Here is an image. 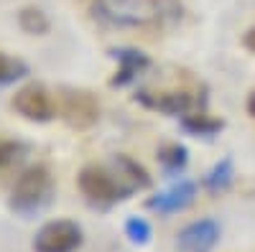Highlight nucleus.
Masks as SVG:
<instances>
[{
	"label": "nucleus",
	"mask_w": 255,
	"mask_h": 252,
	"mask_svg": "<svg viewBox=\"0 0 255 252\" xmlns=\"http://www.w3.org/2000/svg\"><path fill=\"white\" fill-rule=\"evenodd\" d=\"M77 183L84 201L92 209L105 212V209L115 206L118 201L128 199L130 194L140 191V188H148L151 186V176L133 158L115 156L105 166H97V163L84 166L77 176Z\"/></svg>",
	"instance_id": "nucleus-1"
},
{
	"label": "nucleus",
	"mask_w": 255,
	"mask_h": 252,
	"mask_svg": "<svg viewBox=\"0 0 255 252\" xmlns=\"http://www.w3.org/2000/svg\"><path fill=\"white\" fill-rule=\"evenodd\" d=\"M95 18L120 28H138L161 23L166 15H174V0H95Z\"/></svg>",
	"instance_id": "nucleus-2"
},
{
	"label": "nucleus",
	"mask_w": 255,
	"mask_h": 252,
	"mask_svg": "<svg viewBox=\"0 0 255 252\" xmlns=\"http://www.w3.org/2000/svg\"><path fill=\"white\" fill-rule=\"evenodd\" d=\"M54 196V178L46 166H31L18 176L13 191H10V212L23 219H33L51 204Z\"/></svg>",
	"instance_id": "nucleus-3"
},
{
	"label": "nucleus",
	"mask_w": 255,
	"mask_h": 252,
	"mask_svg": "<svg viewBox=\"0 0 255 252\" xmlns=\"http://www.w3.org/2000/svg\"><path fill=\"white\" fill-rule=\"evenodd\" d=\"M82 245V227L72 219L46 222L33 237V252H77Z\"/></svg>",
	"instance_id": "nucleus-4"
},
{
	"label": "nucleus",
	"mask_w": 255,
	"mask_h": 252,
	"mask_svg": "<svg viewBox=\"0 0 255 252\" xmlns=\"http://www.w3.org/2000/svg\"><path fill=\"white\" fill-rule=\"evenodd\" d=\"M59 110H61L64 122L74 130L92 128L100 117V104H97L95 94L87 89H74V87L61 89V107Z\"/></svg>",
	"instance_id": "nucleus-5"
},
{
	"label": "nucleus",
	"mask_w": 255,
	"mask_h": 252,
	"mask_svg": "<svg viewBox=\"0 0 255 252\" xmlns=\"http://www.w3.org/2000/svg\"><path fill=\"white\" fill-rule=\"evenodd\" d=\"M13 110L26 117L31 122H49L56 117V104H54V97L51 92L44 87V84H26V87H20L15 94H13Z\"/></svg>",
	"instance_id": "nucleus-6"
},
{
	"label": "nucleus",
	"mask_w": 255,
	"mask_h": 252,
	"mask_svg": "<svg viewBox=\"0 0 255 252\" xmlns=\"http://www.w3.org/2000/svg\"><path fill=\"white\" fill-rule=\"evenodd\" d=\"M135 102H140L143 107L156 110L168 117H184L191 112V107L197 104V99L184 89H171V92H151V89H138Z\"/></svg>",
	"instance_id": "nucleus-7"
},
{
	"label": "nucleus",
	"mask_w": 255,
	"mask_h": 252,
	"mask_svg": "<svg viewBox=\"0 0 255 252\" xmlns=\"http://www.w3.org/2000/svg\"><path fill=\"white\" fill-rule=\"evenodd\" d=\"M222 229L215 219H199L186 224L179 237H176V247L181 252H212L215 245L220 242Z\"/></svg>",
	"instance_id": "nucleus-8"
},
{
	"label": "nucleus",
	"mask_w": 255,
	"mask_h": 252,
	"mask_svg": "<svg viewBox=\"0 0 255 252\" xmlns=\"http://www.w3.org/2000/svg\"><path fill=\"white\" fill-rule=\"evenodd\" d=\"M194 196H197V183L179 178L174 186H168L166 191H158L156 196L148 199L145 206L151 209V212H158V214H174V212H184V209L194 201Z\"/></svg>",
	"instance_id": "nucleus-9"
},
{
	"label": "nucleus",
	"mask_w": 255,
	"mask_h": 252,
	"mask_svg": "<svg viewBox=\"0 0 255 252\" xmlns=\"http://www.w3.org/2000/svg\"><path fill=\"white\" fill-rule=\"evenodd\" d=\"M110 56L118 61V72H115V77L110 79L113 87H128V84H130L138 74H143L148 67H151V59H148L143 51L130 49V46L110 49Z\"/></svg>",
	"instance_id": "nucleus-10"
},
{
	"label": "nucleus",
	"mask_w": 255,
	"mask_h": 252,
	"mask_svg": "<svg viewBox=\"0 0 255 252\" xmlns=\"http://www.w3.org/2000/svg\"><path fill=\"white\" fill-rule=\"evenodd\" d=\"M181 130L189 133V135H194V138H212V135H217L222 128H225V122L217 120V117H209L204 112H189L181 117Z\"/></svg>",
	"instance_id": "nucleus-11"
},
{
	"label": "nucleus",
	"mask_w": 255,
	"mask_h": 252,
	"mask_svg": "<svg viewBox=\"0 0 255 252\" xmlns=\"http://www.w3.org/2000/svg\"><path fill=\"white\" fill-rule=\"evenodd\" d=\"M158 163H161L166 176H179L184 168H186V163H189L186 145L168 143V145H163V148H158Z\"/></svg>",
	"instance_id": "nucleus-12"
},
{
	"label": "nucleus",
	"mask_w": 255,
	"mask_h": 252,
	"mask_svg": "<svg viewBox=\"0 0 255 252\" xmlns=\"http://www.w3.org/2000/svg\"><path fill=\"white\" fill-rule=\"evenodd\" d=\"M232 176H235V166H232V158L230 156H225L220 163H215V166L209 168V173L204 176L202 183H204L207 191L220 194V191H225V188H230Z\"/></svg>",
	"instance_id": "nucleus-13"
},
{
	"label": "nucleus",
	"mask_w": 255,
	"mask_h": 252,
	"mask_svg": "<svg viewBox=\"0 0 255 252\" xmlns=\"http://www.w3.org/2000/svg\"><path fill=\"white\" fill-rule=\"evenodd\" d=\"M18 26H20V31H26L31 36H44L49 31V18L38 8H23L18 13Z\"/></svg>",
	"instance_id": "nucleus-14"
},
{
	"label": "nucleus",
	"mask_w": 255,
	"mask_h": 252,
	"mask_svg": "<svg viewBox=\"0 0 255 252\" xmlns=\"http://www.w3.org/2000/svg\"><path fill=\"white\" fill-rule=\"evenodd\" d=\"M28 74V64L20 61L10 54H3L0 51V84H13L18 79H23Z\"/></svg>",
	"instance_id": "nucleus-15"
},
{
	"label": "nucleus",
	"mask_w": 255,
	"mask_h": 252,
	"mask_svg": "<svg viewBox=\"0 0 255 252\" xmlns=\"http://www.w3.org/2000/svg\"><path fill=\"white\" fill-rule=\"evenodd\" d=\"M123 229H125V237L133 245H148V240H151V224L143 217H128Z\"/></svg>",
	"instance_id": "nucleus-16"
},
{
	"label": "nucleus",
	"mask_w": 255,
	"mask_h": 252,
	"mask_svg": "<svg viewBox=\"0 0 255 252\" xmlns=\"http://www.w3.org/2000/svg\"><path fill=\"white\" fill-rule=\"evenodd\" d=\"M20 153H23V145L15 140H0V168L10 166Z\"/></svg>",
	"instance_id": "nucleus-17"
},
{
	"label": "nucleus",
	"mask_w": 255,
	"mask_h": 252,
	"mask_svg": "<svg viewBox=\"0 0 255 252\" xmlns=\"http://www.w3.org/2000/svg\"><path fill=\"white\" fill-rule=\"evenodd\" d=\"M245 46H248L250 51H255V28L248 31V36H245Z\"/></svg>",
	"instance_id": "nucleus-18"
},
{
	"label": "nucleus",
	"mask_w": 255,
	"mask_h": 252,
	"mask_svg": "<svg viewBox=\"0 0 255 252\" xmlns=\"http://www.w3.org/2000/svg\"><path fill=\"white\" fill-rule=\"evenodd\" d=\"M248 112H250V117L255 120V92L248 97Z\"/></svg>",
	"instance_id": "nucleus-19"
}]
</instances>
